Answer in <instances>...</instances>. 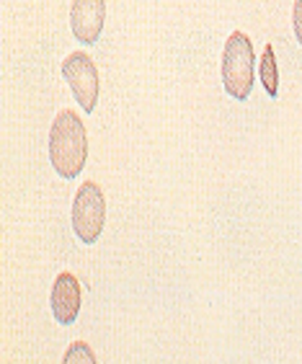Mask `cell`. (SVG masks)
Segmentation results:
<instances>
[{
    "mask_svg": "<svg viewBox=\"0 0 302 364\" xmlns=\"http://www.w3.org/2000/svg\"><path fill=\"white\" fill-rule=\"evenodd\" d=\"M50 161L63 178H77L88 161V132L72 109H63L50 129Z\"/></svg>",
    "mask_w": 302,
    "mask_h": 364,
    "instance_id": "obj_1",
    "label": "cell"
},
{
    "mask_svg": "<svg viewBox=\"0 0 302 364\" xmlns=\"http://www.w3.org/2000/svg\"><path fill=\"white\" fill-rule=\"evenodd\" d=\"M292 23H295V36L302 47V0H295V11H292Z\"/></svg>",
    "mask_w": 302,
    "mask_h": 364,
    "instance_id": "obj_9",
    "label": "cell"
},
{
    "mask_svg": "<svg viewBox=\"0 0 302 364\" xmlns=\"http://www.w3.org/2000/svg\"><path fill=\"white\" fill-rule=\"evenodd\" d=\"M65 364H75V362H85V364H96L99 359H96V354L91 351V346L85 341H75L68 349V354H65V359H63Z\"/></svg>",
    "mask_w": 302,
    "mask_h": 364,
    "instance_id": "obj_8",
    "label": "cell"
},
{
    "mask_svg": "<svg viewBox=\"0 0 302 364\" xmlns=\"http://www.w3.org/2000/svg\"><path fill=\"white\" fill-rule=\"evenodd\" d=\"M106 21V0H72L70 28L77 42L91 47L101 39Z\"/></svg>",
    "mask_w": 302,
    "mask_h": 364,
    "instance_id": "obj_5",
    "label": "cell"
},
{
    "mask_svg": "<svg viewBox=\"0 0 302 364\" xmlns=\"http://www.w3.org/2000/svg\"><path fill=\"white\" fill-rule=\"evenodd\" d=\"M52 316L60 326H72L77 321V313H80V302H83V289H80V282H77L75 274L63 272L52 284Z\"/></svg>",
    "mask_w": 302,
    "mask_h": 364,
    "instance_id": "obj_6",
    "label": "cell"
},
{
    "mask_svg": "<svg viewBox=\"0 0 302 364\" xmlns=\"http://www.w3.org/2000/svg\"><path fill=\"white\" fill-rule=\"evenodd\" d=\"M63 70V77L70 85L72 96L80 104L85 114L96 112V104H99V93H101V80H99V68L91 60L88 52H72L63 60L60 65Z\"/></svg>",
    "mask_w": 302,
    "mask_h": 364,
    "instance_id": "obj_4",
    "label": "cell"
},
{
    "mask_svg": "<svg viewBox=\"0 0 302 364\" xmlns=\"http://www.w3.org/2000/svg\"><path fill=\"white\" fill-rule=\"evenodd\" d=\"M253 70H256V55L251 36L243 31H232L222 49V68H220L227 96L235 101H246L253 91Z\"/></svg>",
    "mask_w": 302,
    "mask_h": 364,
    "instance_id": "obj_2",
    "label": "cell"
},
{
    "mask_svg": "<svg viewBox=\"0 0 302 364\" xmlns=\"http://www.w3.org/2000/svg\"><path fill=\"white\" fill-rule=\"evenodd\" d=\"M259 73H261V83H264V88H266V96L269 98L279 96V68H276V55H274V47H271V44L264 47Z\"/></svg>",
    "mask_w": 302,
    "mask_h": 364,
    "instance_id": "obj_7",
    "label": "cell"
},
{
    "mask_svg": "<svg viewBox=\"0 0 302 364\" xmlns=\"http://www.w3.org/2000/svg\"><path fill=\"white\" fill-rule=\"evenodd\" d=\"M106 225V196L96 181H83L72 199V230L77 240L93 245Z\"/></svg>",
    "mask_w": 302,
    "mask_h": 364,
    "instance_id": "obj_3",
    "label": "cell"
}]
</instances>
